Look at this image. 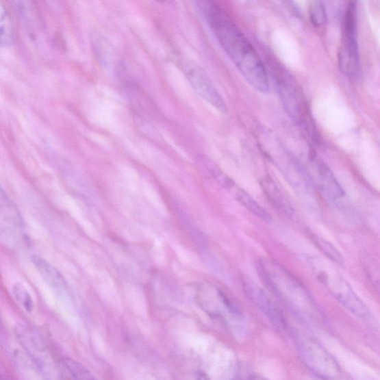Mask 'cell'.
<instances>
[{
    "label": "cell",
    "instance_id": "cell-1",
    "mask_svg": "<svg viewBox=\"0 0 380 380\" xmlns=\"http://www.w3.org/2000/svg\"><path fill=\"white\" fill-rule=\"evenodd\" d=\"M199 5L219 43L246 81L256 90L268 92L266 70L249 39L216 3L203 1Z\"/></svg>",
    "mask_w": 380,
    "mask_h": 380
},
{
    "label": "cell",
    "instance_id": "cell-2",
    "mask_svg": "<svg viewBox=\"0 0 380 380\" xmlns=\"http://www.w3.org/2000/svg\"><path fill=\"white\" fill-rule=\"evenodd\" d=\"M312 266L318 279L340 304L362 321L375 323V317L369 307L337 269L320 259H314Z\"/></svg>",
    "mask_w": 380,
    "mask_h": 380
},
{
    "label": "cell",
    "instance_id": "cell-3",
    "mask_svg": "<svg viewBox=\"0 0 380 380\" xmlns=\"http://www.w3.org/2000/svg\"><path fill=\"white\" fill-rule=\"evenodd\" d=\"M339 63L344 74L351 78L357 77L359 59L357 40V8L353 2L349 3L344 15Z\"/></svg>",
    "mask_w": 380,
    "mask_h": 380
},
{
    "label": "cell",
    "instance_id": "cell-4",
    "mask_svg": "<svg viewBox=\"0 0 380 380\" xmlns=\"http://www.w3.org/2000/svg\"><path fill=\"white\" fill-rule=\"evenodd\" d=\"M303 357L314 373L322 380H338L342 374L339 362L320 343L307 340L303 344Z\"/></svg>",
    "mask_w": 380,
    "mask_h": 380
},
{
    "label": "cell",
    "instance_id": "cell-5",
    "mask_svg": "<svg viewBox=\"0 0 380 380\" xmlns=\"http://www.w3.org/2000/svg\"><path fill=\"white\" fill-rule=\"evenodd\" d=\"M318 182L330 204L346 218L357 223L359 218L346 191L333 174L325 166H318Z\"/></svg>",
    "mask_w": 380,
    "mask_h": 380
},
{
    "label": "cell",
    "instance_id": "cell-6",
    "mask_svg": "<svg viewBox=\"0 0 380 380\" xmlns=\"http://www.w3.org/2000/svg\"><path fill=\"white\" fill-rule=\"evenodd\" d=\"M184 73L194 90L220 112H227V105L222 96L212 83L205 71L192 63L184 64Z\"/></svg>",
    "mask_w": 380,
    "mask_h": 380
},
{
    "label": "cell",
    "instance_id": "cell-7",
    "mask_svg": "<svg viewBox=\"0 0 380 380\" xmlns=\"http://www.w3.org/2000/svg\"><path fill=\"white\" fill-rule=\"evenodd\" d=\"M244 289L246 296L254 305L259 308L271 322L279 328L285 325L284 317L279 308L274 303L264 291L249 281L244 282Z\"/></svg>",
    "mask_w": 380,
    "mask_h": 380
},
{
    "label": "cell",
    "instance_id": "cell-8",
    "mask_svg": "<svg viewBox=\"0 0 380 380\" xmlns=\"http://www.w3.org/2000/svg\"><path fill=\"white\" fill-rule=\"evenodd\" d=\"M23 226V219L18 209L3 189H1V235L6 240L14 238Z\"/></svg>",
    "mask_w": 380,
    "mask_h": 380
},
{
    "label": "cell",
    "instance_id": "cell-9",
    "mask_svg": "<svg viewBox=\"0 0 380 380\" xmlns=\"http://www.w3.org/2000/svg\"><path fill=\"white\" fill-rule=\"evenodd\" d=\"M32 262L42 277L53 288L60 289L66 286V281L60 273L47 261L37 255L32 256Z\"/></svg>",
    "mask_w": 380,
    "mask_h": 380
},
{
    "label": "cell",
    "instance_id": "cell-10",
    "mask_svg": "<svg viewBox=\"0 0 380 380\" xmlns=\"http://www.w3.org/2000/svg\"><path fill=\"white\" fill-rule=\"evenodd\" d=\"M63 365L72 380H99L90 370L73 359L65 358Z\"/></svg>",
    "mask_w": 380,
    "mask_h": 380
},
{
    "label": "cell",
    "instance_id": "cell-11",
    "mask_svg": "<svg viewBox=\"0 0 380 380\" xmlns=\"http://www.w3.org/2000/svg\"><path fill=\"white\" fill-rule=\"evenodd\" d=\"M236 199L246 209L249 210L255 216H257L265 223L271 222V216L268 213L267 210L263 208L259 203L256 202L249 195L244 192L240 191L237 192Z\"/></svg>",
    "mask_w": 380,
    "mask_h": 380
},
{
    "label": "cell",
    "instance_id": "cell-12",
    "mask_svg": "<svg viewBox=\"0 0 380 380\" xmlns=\"http://www.w3.org/2000/svg\"><path fill=\"white\" fill-rule=\"evenodd\" d=\"M12 294L16 299L26 312L31 313L33 310L34 303L32 298L25 287L21 282H17L13 286Z\"/></svg>",
    "mask_w": 380,
    "mask_h": 380
},
{
    "label": "cell",
    "instance_id": "cell-13",
    "mask_svg": "<svg viewBox=\"0 0 380 380\" xmlns=\"http://www.w3.org/2000/svg\"><path fill=\"white\" fill-rule=\"evenodd\" d=\"M310 17L315 27H320L327 20L325 6L320 1H314L310 5Z\"/></svg>",
    "mask_w": 380,
    "mask_h": 380
},
{
    "label": "cell",
    "instance_id": "cell-14",
    "mask_svg": "<svg viewBox=\"0 0 380 380\" xmlns=\"http://www.w3.org/2000/svg\"><path fill=\"white\" fill-rule=\"evenodd\" d=\"M10 16L7 12H5L4 8H1V34L2 43L5 45L11 43L12 41V31Z\"/></svg>",
    "mask_w": 380,
    "mask_h": 380
},
{
    "label": "cell",
    "instance_id": "cell-15",
    "mask_svg": "<svg viewBox=\"0 0 380 380\" xmlns=\"http://www.w3.org/2000/svg\"><path fill=\"white\" fill-rule=\"evenodd\" d=\"M276 185L273 182L265 183L264 188L267 195L276 205L281 207L283 209L286 208V201L281 195V192L277 188Z\"/></svg>",
    "mask_w": 380,
    "mask_h": 380
},
{
    "label": "cell",
    "instance_id": "cell-16",
    "mask_svg": "<svg viewBox=\"0 0 380 380\" xmlns=\"http://www.w3.org/2000/svg\"><path fill=\"white\" fill-rule=\"evenodd\" d=\"M197 380H210L209 377H207V375L205 373H200L198 375V379Z\"/></svg>",
    "mask_w": 380,
    "mask_h": 380
},
{
    "label": "cell",
    "instance_id": "cell-17",
    "mask_svg": "<svg viewBox=\"0 0 380 380\" xmlns=\"http://www.w3.org/2000/svg\"><path fill=\"white\" fill-rule=\"evenodd\" d=\"M1 380H14V379L10 376L3 375L1 377Z\"/></svg>",
    "mask_w": 380,
    "mask_h": 380
},
{
    "label": "cell",
    "instance_id": "cell-18",
    "mask_svg": "<svg viewBox=\"0 0 380 380\" xmlns=\"http://www.w3.org/2000/svg\"><path fill=\"white\" fill-rule=\"evenodd\" d=\"M252 380H264V379H259V378H257V379H252Z\"/></svg>",
    "mask_w": 380,
    "mask_h": 380
}]
</instances>
